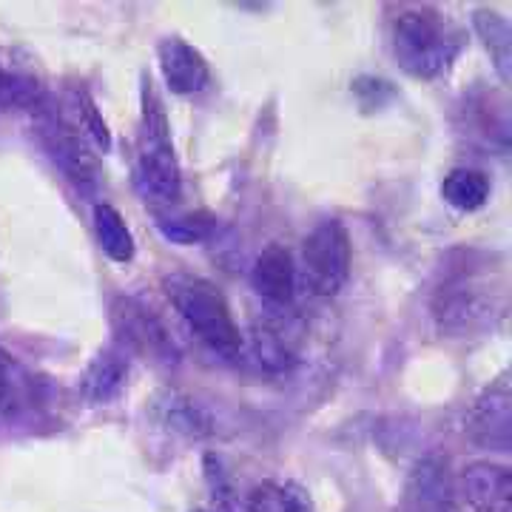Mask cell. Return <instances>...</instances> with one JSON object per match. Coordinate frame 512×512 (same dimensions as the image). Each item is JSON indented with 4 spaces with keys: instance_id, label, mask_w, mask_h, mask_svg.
Wrapping results in <instances>:
<instances>
[{
    "instance_id": "cell-18",
    "label": "cell",
    "mask_w": 512,
    "mask_h": 512,
    "mask_svg": "<svg viewBox=\"0 0 512 512\" xmlns=\"http://www.w3.org/2000/svg\"><path fill=\"white\" fill-rule=\"evenodd\" d=\"M248 512H313V504L296 484L265 481L248 498Z\"/></svg>"
},
{
    "instance_id": "cell-1",
    "label": "cell",
    "mask_w": 512,
    "mask_h": 512,
    "mask_svg": "<svg viewBox=\"0 0 512 512\" xmlns=\"http://www.w3.org/2000/svg\"><path fill=\"white\" fill-rule=\"evenodd\" d=\"M433 322L444 336L464 339L493 328L507 313V274L493 268L478 254H467L464 262L450 268L433 293Z\"/></svg>"
},
{
    "instance_id": "cell-3",
    "label": "cell",
    "mask_w": 512,
    "mask_h": 512,
    "mask_svg": "<svg viewBox=\"0 0 512 512\" xmlns=\"http://www.w3.org/2000/svg\"><path fill=\"white\" fill-rule=\"evenodd\" d=\"M165 288L171 305L177 308L188 330L202 345H208L225 359H237L242 350V336L225 296L211 282L200 276H171Z\"/></svg>"
},
{
    "instance_id": "cell-6",
    "label": "cell",
    "mask_w": 512,
    "mask_h": 512,
    "mask_svg": "<svg viewBox=\"0 0 512 512\" xmlns=\"http://www.w3.org/2000/svg\"><path fill=\"white\" fill-rule=\"evenodd\" d=\"M111 325L128 350L148 356V359H157V362L177 359V350H174L168 330L143 302H137L131 296H120L111 305Z\"/></svg>"
},
{
    "instance_id": "cell-9",
    "label": "cell",
    "mask_w": 512,
    "mask_h": 512,
    "mask_svg": "<svg viewBox=\"0 0 512 512\" xmlns=\"http://www.w3.org/2000/svg\"><path fill=\"white\" fill-rule=\"evenodd\" d=\"M458 493L473 512H510V470L495 461H473L461 470Z\"/></svg>"
},
{
    "instance_id": "cell-19",
    "label": "cell",
    "mask_w": 512,
    "mask_h": 512,
    "mask_svg": "<svg viewBox=\"0 0 512 512\" xmlns=\"http://www.w3.org/2000/svg\"><path fill=\"white\" fill-rule=\"evenodd\" d=\"M160 413H163L165 424L174 430V433H185V436H205L211 430L205 410L197 407L191 399L177 396V393H168V399L160 402Z\"/></svg>"
},
{
    "instance_id": "cell-10",
    "label": "cell",
    "mask_w": 512,
    "mask_h": 512,
    "mask_svg": "<svg viewBox=\"0 0 512 512\" xmlns=\"http://www.w3.org/2000/svg\"><path fill=\"white\" fill-rule=\"evenodd\" d=\"M453 478L441 458H421L404 484L399 512H453Z\"/></svg>"
},
{
    "instance_id": "cell-16",
    "label": "cell",
    "mask_w": 512,
    "mask_h": 512,
    "mask_svg": "<svg viewBox=\"0 0 512 512\" xmlns=\"http://www.w3.org/2000/svg\"><path fill=\"white\" fill-rule=\"evenodd\" d=\"M94 234H97V242L109 259H114V262H131L134 259V237L128 231L123 214L117 208H111L109 202L94 205Z\"/></svg>"
},
{
    "instance_id": "cell-17",
    "label": "cell",
    "mask_w": 512,
    "mask_h": 512,
    "mask_svg": "<svg viewBox=\"0 0 512 512\" xmlns=\"http://www.w3.org/2000/svg\"><path fill=\"white\" fill-rule=\"evenodd\" d=\"M476 32L484 40L487 52L493 55L495 72L501 74L504 83H510L512 66V32L507 20L501 18L493 9H478L476 12Z\"/></svg>"
},
{
    "instance_id": "cell-23",
    "label": "cell",
    "mask_w": 512,
    "mask_h": 512,
    "mask_svg": "<svg viewBox=\"0 0 512 512\" xmlns=\"http://www.w3.org/2000/svg\"><path fill=\"white\" fill-rule=\"evenodd\" d=\"M200 512H202V510H200Z\"/></svg>"
},
{
    "instance_id": "cell-11",
    "label": "cell",
    "mask_w": 512,
    "mask_h": 512,
    "mask_svg": "<svg viewBox=\"0 0 512 512\" xmlns=\"http://www.w3.org/2000/svg\"><path fill=\"white\" fill-rule=\"evenodd\" d=\"M160 69H163L165 86L180 97L200 94L211 80L208 60L200 55V49H194L180 37H168L160 43Z\"/></svg>"
},
{
    "instance_id": "cell-2",
    "label": "cell",
    "mask_w": 512,
    "mask_h": 512,
    "mask_svg": "<svg viewBox=\"0 0 512 512\" xmlns=\"http://www.w3.org/2000/svg\"><path fill=\"white\" fill-rule=\"evenodd\" d=\"M464 35L453 20L430 6L402 9L390 26V49L404 72L433 80L453 66Z\"/></svg>"
},
{
    "instance_id": "cell-22",
    "label": "cell",
    "mask_w": 512,
    "mask_h": 512,
    "mask_svg": "<svg viewBox=\"0 0 512 512\" xmlns=\"http://www.w3.org/2000/svg\"><path fill=\"white\" fill-rule=\"evenodd\" d=\"M80 100H83V109H80V126L89 128V131H92L94 143L103 148V151H109V128H106V123L100 120V114H97V106L92 103V97L80 94Z\"/></svg>"
},
{
    "instance_id": "cell-21",
    "label": "cell",
    "mask_w": 512,
    "mask_h": 512,
    "mask_svg": "<svg viewBox=\"0 0 512 512\" xmlns=\"http://www.w3.org/2000/svg\"><path fill=\"white\" fill-rule=\"evenodd\" d=\"M29 390V379L20 365L0 348V413H12Z\"/></svg>"
},
{
    "instance_id": "cell-14",
    "label": "cell",
    "mask_w": 512,
    "mask_h": 512,
    "mask_svg": "<svg viewBox=\"0 0 512 512\" xmlns=\"http://www.w3.org/2000/svg\"><path fill=\"white\" fill-rule=\"evenodd\" d=\"M259 365L271 373H285L296 365V345L279 322H256L251 330Z\"/></svg>"
},
{
    "instance_id": "cell-5",
    "label": "cell",
    "mask_w": 512,
    "mask_h": 512,
    "mask_svg": "<svg viewBox=\"0 0 512 512\" xmlns=\"http://www.w3.org/2000/svg\"><path fill=\"white\" fill-rule=\"evenodd\" d=\"M350 234L339 220H325L302 242V274L313 296L330 299L350 276Z\"/></svg>"
},
{
    "instance_id": "cell-13",
    "label": "cell",
    "mask_w": 512,
    "mask_h": 512,
    "mask_svg": "<svg viewBox=\"0 0 512 512\" xmlns=\"http://www.w3.org/2000/svg\"><path fill=\"white\" fill-rule=\"evenodd\" d=\"M128 379V362L120 350H103L92 359V365L86 367L80 390L92 404L111 402Z\"/></svg>"
},
{
    "instance_id": "cell-8",
    "label": "cell",
    "mask_w": 512,
    "mask_h": 512,
    "mask_svg": "<svg viewBox=\"0 0 512 512\" xmlns=\"http://www.w3.org/2000/svg\"><path fill=\"white\" fill-rule=\"evenodd\" d=\"M467 436L478 447H490L507 453L512 444V390L510 376H501L481 396L467 413Z\"/></svg>"
},
{
    "instance_id": "cell-20",
    "label": "cell",
    "mask_w": 512,
    "mask_h": 512,
    "mask_svg": "<svg viewBox=\"0 0 512 512\" xmlns=\"http://www.w3.org/2000/svg\"><path fill=\"white\" fill-rule=\"evenodd\" d=\"M214 228H217V220L208 217V214H183V217H177V220L160 222L163 237L171 239V242H180V245H197V242H205V239L214 234Z\"/></svg>"
},
{
    "instance_id": "cell-15",
    "label": "cell",
    "mask_w": 512,
    "mask_h": 512,
    "mask_svg": "<svg viewBox=\"0 0 512 512\" xmlns=\"http://www.w3.org/2000/svg\"><path fill=\"white\" fill-rule=\"evenodd\" d=\"M441 197L447 205H453L456 211H478L490 200V180L476 171V168H456L444 177L441 183Z\"/></svg>"
},
{
    "instance_id": "cell-12",
    "label": "cell",
    "mask_w": 512,
    "mask_h": 512,
    "mask_svg": "<svg viewBox=\"0 0 512 512\" xmlns=\"http://www.w3.org/2000/svg\"><path fill=\"white\" fill-rule=\"evenodd\" d=\"M251 285L265 302H271L276 308L291 305L293 288H296V268H293L291 251L276 245V242L268 245L262 254L256 256Z\"/></svg>"
},
{
    "instance_id": "cell-4",
    "label": "cell",
    "mask_w": 512,
    "mask_h": 512,
    "mask_svg": "<svg viewBox=\"0 0 512 512\" xmlns=\"http://www.w3.org/2000/svg\"><path fill=\"white\" fill-rule=\"evenodd\" d=\"M134 185L146 200L160 205H171L183 194L180 163L174 157L163 103L148 86L143 89V126H140V146L134 163Z\"/></svg>"
},
{
    "instance_id": "cell-7",
    "label": "cell",
    "mask_w": 512,
    "mask_h": 512,
    "mask_svg": "<svg viewBox=\"0 0 512 512\" xmlns=\"http://www.w3.org/2000/svg\"><path fill=\"white\" fill-rule=\"evenodd\" d=\"M37 128H40L43 146L52 154V160L60 165V171L80 188H94V183H97V160L92 157L89 143L83 140L80 128L69 123L63 114H55V111H43L40 120H37Z\"/></svg>"
}]
</instances>
